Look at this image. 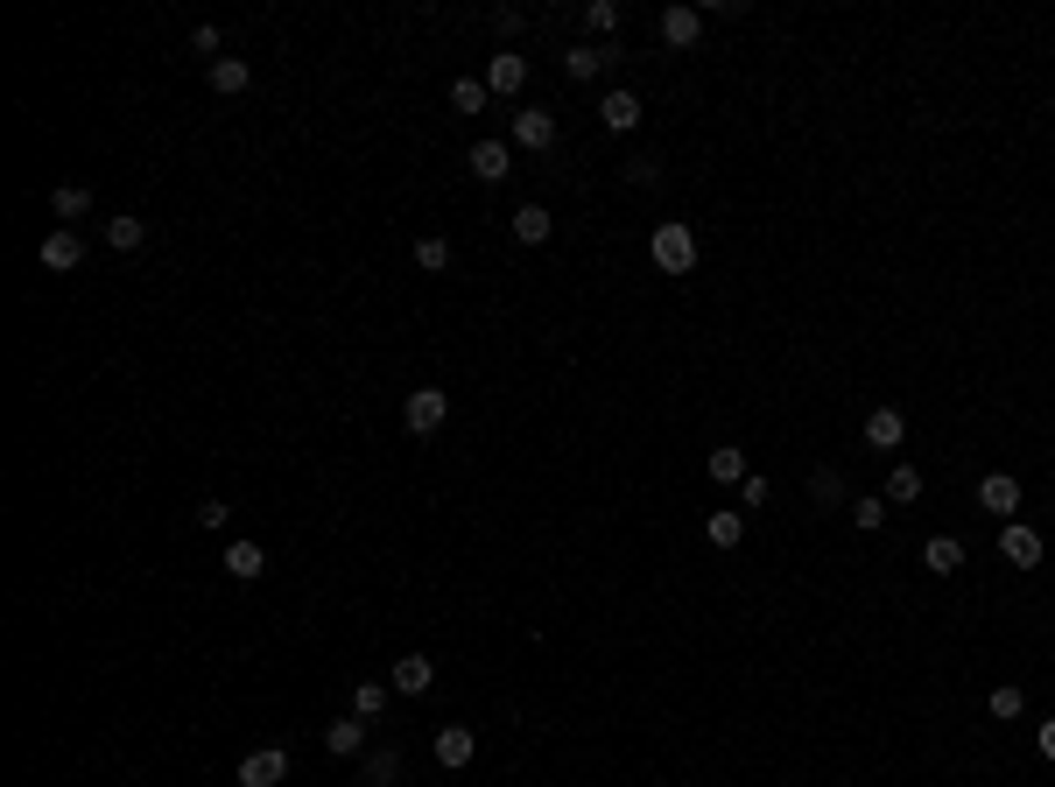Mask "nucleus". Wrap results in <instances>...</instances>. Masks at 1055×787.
I'll return each mask as SVG.
<instances>
[{
    "mask_svg": "<svg viewBox=\"0 0 1055 787\" xmlns=\"http://www.w3.org/2000/svg\"><path fill=\"white\" fill-rule=\"evenodd\" d=\"M522 85H528V56H507V50H500L493 64H486V92H493V99H514Z\"/></svg>",
    "mask_w": 1055,
    "mask_h": 787,
    "instance_id": "8",
    "label": "nucleus"
},
{
    "mask_svg": "<svg viewBox=\"0 0 1055 787\" xmlns=\"http://www.w3.org/2000/svg\"><path fill=\"white\" fill-rule=\"evenodd\" d=\"M50 212L71 226V218H85V212H92V190H85V183H56V190H50Z\"/></svg>",
    "mask_w": 1055,
    "mask_h": 787,
    "instance_id": "22",
    "label": "nucleus"
},
{
    "mask_svg": "<svg viewBox=\"0 0 1055 787\" xmlns=\"http://www.w3.org/2000/svg\"><path fill=\"white\" fill-rule=\"evenodd\" d=\"M429 682H437V661H429V655H401V661H394V675H388V689H401V696H423Z\"/></svg>",
    "mask_w": 1055,
    "mask_h": 787,
    "instance_id": "12",
    "label": "nucleus"
},
{
    "mask_svg": "<svg viewBox=\"0 0 1055 787\" xmlns=\"http://www.w3.org/2000/svg\"><path fill=\"white\" fill-rule=\"evenodd\" d=\"M218 42H226V36H218L212 22H204V28H190V50H198V56H212V64H218Z\"/></svg>",
    "mask_w": 1055,
    "mask_h": 787,
    "instance_id": "34",
    "label": "nucleus"
},
{
    "mask_svg": "<svg viewBox=\"0 0 1055 787\" xmlns=\"http://www.w3.org/2000/svg\"><path fill=\"white\" fill-rule=\"evenodd\" d=\"M486 99H493V92H486V78H457L451 85V113H486Z\"/></svg>",
    "mask_w": 1055,
    "mask_h": 787,
    "instance_id": "27",
    "label": "nucleus"
},
{
    "mask_svg": "<svg viewBox=\"0 0 1055 787\" xmlns=\"http://www.w3.org/2000/svg\"><path fill=\"white\" fill-rule=\"evenodd\" d=\"M443 415H451V394H443V388H415L409 408H401V422H409V436H437Z\"/></svg>",
    "mask_w": 1055,
    "mask_h": 787,
    "instance_id": "2",
    "label": "nucleus"
},
{
    "mask_svg": "<svg viewBox=\"0 0 1055 787\" xmlns=\"http://www.w3.org/2000/svg\"><path fill=\"white\" fill-rule=\"evenodd\" d=\"M324 746H331L338 760H352V752H366V718H331V724H324Z\"/></svg>",
    "mask_w": 1055,
    "mask_h": 787,
    "instance_id": "15",
    "label": "nucleus"
},
{
    "mask_svg": "<svg viewBox=\"0 0 1055 787\" xmlns=\"http://www.w3.org/2000/svg\"><path fill=\"white\" fill-rule=\"evenodd\" d=\"M380 710H388V682H360V689H352V718L374 724Z\"/></svg>",
    "mask_w": 1055,
    "mask_h": 787,
    "instance_id": "26",
    "label": "nucleus"
},
{
    "mask_svg": "<svg viewBox=\"0 0 1055 787\" xmlns=\"http://www.w3.org/2000/svg\"><path fill=\"white\" fill-rule=\"evenodd\" d=\"M226 576H240V584L267 576V548H261V542H233V548H226Z\"/></svg>",
    "mask_w": 1055,
    "mask_h": 787,
    "instance_id": "17",
    "label": "nucleus"
},
{
    "mask_svg": "<svg viewBox=\"0 0 1055 787\" xmlns=\"http://www.w3.org/2000/svg\"><path fill=\"white\" fill-rule=\"evenodd\" d=\"M472 752H479V738H472L465 724H443V732H437V766L457 774V766H472Z\"/></svg>",
    "mask_w": 1055,
    "mask_h": 787,
    "instance_id": "14",
    "label": "nucleus"
},
{
    "mask_svg": "<svg viewBox=\"0 0 1055 787\" xmlns=\"http://www.w3.org/2000/svg\"><path fill=\"white\" fill-rule=\"evenodd\" d=\"M922 562H929L935 576L964 570V542H957V534H929V542H922Z\"/></svg>",
    "mask_w": 1055,
    "mask_h": 787,
    "instance_id": "18",
    "label": "nucleus"
},
{
    "mask_svg": "<svg viewBox=\"0 0 1055 787\" xmlns=\"http://www.w3.org/2000/svg\"><path fill=\"white\" fill-rule=\"evenodd\" d=\"M887 499H901V507H908V499H922V471H915V465H894V471H887Z\"/></svg>",
    "mask_w": 1055,
    "mask_h": 787,
    "instance_id": "28",
    "label": "nucleus"
},
{
    "mask_svg": "<svg viewBox=\"0 0 1055 787\" xmlns=\"http://www.w3.org/2000/svg\"><path fill=\"white\" fill-rule=\"evenodd\" d=\"M613 56H619L613 42H570V50H563V71H570V78H599Z\"/></svg>",
    "mask_w": 1055,
    "mask_h": 787,
    "instance_id": "11",
    "label": "nucleus"
},
{
    "mask_svg": "<svg viewBox=\"0 0 1055 787\" xmlns=\"http://www.w3.org/2000/svg\"><path fill=\"white\" fill-rule=\"evenodd\" d=\"M978 507H985L992 521H1014V513H1020V479H1006V471H985V479H978Z\"/></svg>",
    "mask_w": 1055,
    "mask_h": 787,
    "instance_id": "4",
    "label": "nucleus"
},
{
    "mask_svg": "<svg viewBox=\"0 0 1055 787\" xmlns=\"http://www.w3.org/2000/svg\"><path fill=\"white\" fill-rule=\"evenodd\" d=\"M696 36H704V14L696 8H662V42L668 50H690Z\"/></svg>",
    "mask_w": 1055,
    "mask_h": 787,
    "instance_id": "13",
    "label": "nucleus"
},
{
    "mask_svg": "<svg viewBox=\"0 0 1055 787\" xmlns=\"http://www.w3.org/2000/svg\"><path fill=\"white\" fill-rule=\"evenodd\" d=\"M648 261H655L662 275H690L696 267V232L690 226H655L648 232Z\"/></svg>",
    "mask_w": 1055,
    "mask_h": 787,
    "instance_id": "1",
    "label": "nucleus"
},
{
    "mask_svg": "<svg viewBox=\"0 0 1055 787\" xmlns=\"http://www.w3.org/2000/svg\"><path fill=\"white\" fill-rule=\"evenodd\" d=\"M1000 556L1014 562V570H1034V562H1042V534L1020 528V521H1006V528H1000Z\"/></svg>",
    "mask_w": 1055,
    "mask_h": 787,
    "instance_id": "7",
    "label": "nucleus"
},
{
    "mask_svg": "<svg viewBox=\"0 0 1055 787\" xmlns=\"http://www.w3.org/2000/svg\"><path fill=\"white\" fill-rule=\"evenodd\" d=\"M148 240V226H141V218H106V246H113V254H134V246H141Z\"/></svg>",
    "mask_w": 1055,
    "mask_h": 787,
    "instance_id": "25",
    "label": "nucleus"
},
{
    "mask_svg": "<svg viewBox=\"0 0 1055 787\" xmlns=\"http://www.w3.org/2000/svg\"><path fill=\"white\" fill-rule=\"evenodd\" d=\"M866 443H872V450H901V443H908V415H901V408H872L866 415Z\"/></svg>",
    "mask_w": 1055,
    "mask_h": 787,
    "instance_id": "10",
    "label": "nucleus"
},
{
    "mask_svg": "<svg viewBox=\"0 0 1055 787\" xmlns=\"http://www.w3.org/2000/svg\"><path fill=\"white\" fill-rule=\"evenodd\" d=\"M472 176H479V183H507L514 176L507 141H472Z\"/></svg>",
    "mask_w": 1055,
    "mask_h": 787,
    "instance_id": "9",
    "label": "nucleus"
},
{
    "mask_svg": "<svg viewBox=\"0 0 1055 787\" xmlns=\"http://www.w3.org/2000/svg\"><path fill=\"white\" fill-rule=\"evenodd\" d=\"M415 267H429V275H443V267H451V240H443V232H429V240H415Z\"/></svg>",
    "mask_w": 1055,
    "mask_h": 787,
    "instance_id": "30",
    "label": "nucleus"
},
{
    "mask_svg": "<svg viewBox=\"0 0 1055 787\" xmlns=\"http://www.w3.org/2000/svg\"><path fill=\"white\" fill-rule=\"evenodd\" d=\"M247 85H254V71H247V64H240V56H218V64H212V92H226V99H240V92H247Z\"/></svg>",
    "mask_w": 1055,
    "mask_h": 787,
    "instance_id": "21",
    "label": "nucleus"
},
{
    "mask_svg": "<svg viewBox=\"0 0 1055 787\" xmlns=\"http://www.w3.org/2000/svg\"><path fill=\"white\" fill-rule=\"evenodd\" d=\"M85 261V240L71 226H56V232H42V267H50V275H71V267Z\"/></svg>",
    "mask_w": 1055,
    "mask_h": 787,
    "instance_id": "6",
    "label": "nucleus"
},
{
    "mask_svg": "<svg viewBox=\"0 0 1055 787\" xmlns=\"http://www.w3.org/2000/svg\"><path fill=\"white\" fill-rule=\"evenodd\" d=\"M585 28L613 42V28H619V0H591V8H585Z\"/></svg>",
    "mask_w": 1055,
    "mask_h": 787,
    "instance_id": "31",
    "label": "nucleus"
},
{
    "mask_svg": "<svg viewBox=\"0 0 1055 787\" xmlns=\"http://www.w3.org/2000/svg\"><path fill=\"white\" fill-rule=\"evenodd\" d=\"M809 499H816V507H838V499H844V479H838V471H809Z\"/></svg>",
    "mask_w": 1055,
    "mask_h": 787,
    "instance_id": "32",
    "label": "nucleus"
},
{
    "mask_svg": "<svg viewBox=\"0 0 1055 787\" xmlns=\"http://www.w3.org/2000/svg\"><path fill=\"white\" fill-rule=\"evenodd\" d=\"M226 521H233L226 499H204V507H198V528H226Z\"/></svg>",
    "mask_w": 1055,
    "mask_h": 787,
    "instance_id": "36",
    "label": "nucleus"
},
{
    "mask_svg": "<svg viewBox=\"0 0 1055 787\" xmlns=\"http://www.w3.org/2000/svg\"><path fill=\"white\" fill-rule=\"evenodd\" d=\"M852 521H858V528H866V534H872V528H880V521H887V499H852Z\"/></svg>",
    "mask_w": 1055,
    "mask_h": 787,
    "instance_id": "33",
    "label": "nucleus"
},
{
    "mask_svg": "<svg viewBox=\"0 0 1055 787\" xmlns=\"http://www.w3.org/2000/svg\"><path fill=\"white\" fill-rule=\"evenodd\" d=\"M767 493H775V485H767L761 471H746V485H739V499H746V507H767Z\"/></svg>",
    "mask_w": 1055,
    "mask_h": 787,
    "instance_id": "35",
    "label": "nucleus"
},
{
    "mask_svg": "<svg viewBox=\"0 0 1055 787\" xmlns=\"http://www.w3.org/2000/svg\"><path fill=\"white\" fill-rule=\"evenodd\" d=\"M281 780H289V752L281 746H254L240 760V787H281Z\"/></svg>",
    "mask_w": 1055,
    "mask_h": 787,
    "instance_id": "3",
    "label": "nucleus"
},
{
    "mask_svg": "<svg viewBox=\"0 0 1055 787\" xmlns=\"http://www.w3.org/2000/svg\"><path fill=\"white\" fill-rule=\"evenodd\" d=\"M704 542H711V548H739V542H746V521H739L732 507H718V513L704 521Z\"/></svg>",
    "mask_w": 1055,
    "mask_h": 787,
    "instance_id": "20",
    "label": "nucleus"
},
{
    "mask_svg": "<svg viewBox=\"0 0 1055 787\" xmlns=\"http://www.w3.org/2000/svg\"><path fill=\"white\" fill-rule=\"evenodd\" d=\"M985 710H992V718H1000V724H1014V718H1020V710H1028V696H1020V689H1014V682H1000V689H992V696H985Z\"/></svg>",
    "mask_w": 1055,
    "mask_h": 787,
    "instance_id": "29",
    "label": "nucleus"
},
{
    "mask_svg": "<svg viewBox=\"0 0 1055 787\" xmlns=\"http://www.w3.org/2000/svg\"><path fill=\"white\" fill-rule=\"evenodd\" d=\"M394 780H401V752H394V746L366 752V766H360V787H394Z\"/></svg>",
    "mask_w": 1055,
    "mask_h": 787,
    "instance_id": "19",
    "label": "nucleus"
},
{
    "mask_svg": "<svg viewBox=\"0 0 1055 787\" xmlns=\"http://www.w3.org/2000/svg\"><path fill=\"white\" fill-rule=\"evenodd\" d=\"M599 120H605V134H633V127H641V99H633V92H605Z\"/></svg>",
    "mask_w": 1055,
    "mask_h": 787,
    "instance_id": "16",
    "label": "nucleus"
},
{
    "mask_svg": "<svg viewBox=\"0 0 1055 787\" xmlns=\"http://www.w3.org/2000/svg\"><path fill=\"white\" fill-rule=\"evenodd\" d=\"M514 240H522V246L549 240V204H522V212H514Z\"/></svg>",
    "mask_w": 1055,
    "mask_h": 787,
    "instance_id": "23",
    "label": "nucleus"
},
{
    "mask_svg": "<svg viewBox=\"0 0 1055 787\" xmlns=\"http://www.w3.org/2000/svg\"><path fill=\"white\" fill-rule=\"evenodd\" d=\"M704 471H711L718 485H746V450H711Z\"/></svg>",
    "mask_w": 1055,
    "mask_h": 787,
    "instance_id": "24",
    "label": "nucleus"
},
{
    "mask_svg": "<svg viewBox=\"0 0 1055 787\" xmlns=\"http://www.w3.org/2000/svg\"><path fill=\"white\" fill-rule=\"evenodd\" d=\"M549 141H556V113H549V106H522V113H514V148L549 155Z\"/></svg>",
    "mask_w": 1055,
    "mask_h": 787,
    "instance_id": "5",
    "label": "nucleus"
},
{
    "mask_svg": "<svg viewBox=\"0 0 1055 787\" xmlns=\"http://www.w3.org/2000/svg\"><path fill=\"white\" fill-rule=\"evenodd\" d=\"M1034 752H1042V760H1055V718L1042 724V732H1034Z\"/></svg>",
    "mask_w": 1055,
    "mask_h": 787,
    "instance_id": "37",
    "label": "nucleus"
}]
</instances>
